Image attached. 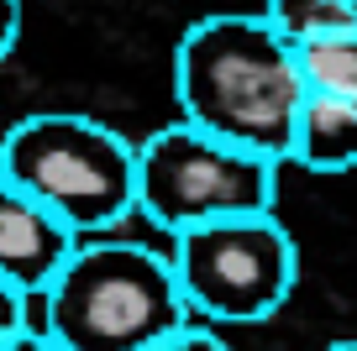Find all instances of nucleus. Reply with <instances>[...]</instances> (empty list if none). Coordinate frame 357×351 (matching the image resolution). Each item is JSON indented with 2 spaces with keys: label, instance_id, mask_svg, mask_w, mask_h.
<instances>
[{
  "label": "nucleus",
  "instance_id": "f257e3e1",
  "mask_svg": "<svg viewBox=\"0 0 357 351\" xmlns=\"http://www.w3.org/2000/svg\"><path fill=\"white\" fill-rule=\"evenodd\" d=\"M178 121L263 163H289V136L310 100L294 47L273 37L263 11L200 16L174 47Z\"/></svg>",
  "mask_w": 357,
  "mask_h": 351
},
{
  "label": "nucleus",
  "instance_id": "f03ea898",
  "mask_svg": "<svg viewBox=\"0 0 357 351\" xmlns=\"http://www.w3.org/2000/svg\"><path fill=\"white\" fill-rule=\"evenodd\" d=\"M43 336L53 351H153L195 325L174 263L142 242H79L47 283Z\"/></svg>",
  "mask_w": 357,
  "mask_h": 351
},
{
  "label": "nucleus",
  "instance_id": "7ed1b4c3",
  "mask_svg": "<svg viewBox=\"0 0 357 351\" xmlns=\"http://www.w3.org/2000/svg\"><path fill=\"white\" fill-rule=\"evenodd\" d=\"M0 178L84 242L137 210V142L89 116L43 110L0 132Z\"/></svg>",
  "mask_w": 357,
  "mask_h": 351
},
{
  "label": "nucleus",
  "instance_id": "20e7f679",
  "mask_svg": "<svg viewBox=\"0 0 357 351\" xmlns=\"http://www.w3.org/2000/svg\"><path fill=\"white\" fill-rule=\"evenodd\" d=\"M279 168L174 121L137 142V210L158 231H200L215 220L273 215Z\"/></svg>",
  "mask_w": 357,
  "mask_h": 351
},
{
  "label": "nucleus",
  "instance_id": "39448f33",
  "mask_svg": "<svg viewBox=\"0 0 357 351\" xmlns=\"http://www.w3.org/2000/svg\"><path fill=\"white\" fill-rule=\"evenodd\" d=\"M168 263L190 315L211 325H263L289 304L300 283V247L279 215H242L178 231Z\"/></svg>",
  "mask_w": 357,
  "mask_h": 351
},
{
  "label": "nucleus",
  "instance_id": "423d86ee",
  "mask_svg": "<svg viewBox=\"0 0 357 351\" xmlns=\"http://www.w3.org/2000/svg\"><path fill=\"white\" fill-rule=\"evenodd\" d=\"M74 247L79 236L63 220H53L37 199H26L22 189L0 178V283L16 288L26 304H37L74 257Z\"/></svg>",
  "mask_w": 357,
  "mask_h": 351
},
{
  "label": "nucleus",
  "instance_id": "0eeeda50",
  "mask_svg": "<svg viewBox=\"0 0 357 351\" xmlns=\"http://www.w3.org/2000/svg\"><path fill=\"white\" fill-rule=\"evenodd\" d=\"M289 163L305 173H352L357 168V110L342 100L310 95L289 136Z\"/></svg>",
  "mask_w": 357,
  "mask_h": 351
},
{
  "label": "nucleus",
  "instance_id": "6e6552de",
  "mask_svg": "<svg viewBox=\"0 0 357 351\" xmlns=\"http://www.w3.org/2000/svg\"><path fill=\"white\" fill-rule=\"evenodd\" d=\"M263 22L284 47L310 53V47L342 42L357 32V0H273L263 6Z\"/></svg>",
  "mask_w": 357,
  "mask_h": 351
},
{
  "label": "nucleus",
  "instance_id": "1a4fd4ad",
  "mask_svg": "<svg viewBox=\"0 0 357 351\" xmlns=\"http://www.w3.org/2000/svg\"><path fill=\"white\" fill-rule=\"evenodd\" d=\"M294 58H300V74H305L310 95L342 100V105L357 110V32L342 37V42L310 47V53H294Z\"/></svg>",
  "mask_w": 357,
  "mask_h": 351
},
{
  "label": "nucleus",
  "instance_id": "9d476101",
  "mask_svg": "<svg viewBox=\"0 0 357 351\" xmlns=\"http://www.w3.org/2000/svg\"><path fill=\"white\" fill-rule=\"evenodd\" d=\"M153 351H236V346H226L211 325H184L178 336H168L163 346H153Z\"/></svg>",
  "mask_w": 357,
  "mask_h": 351
},
{
  "label": "nucleus",
  "instance_id": "9b49d317",
  "mask_svg": "<svg viewBox=\"0 0 357 351\" xmlns=\"http://www.w3.org/2000/svg\"><path fill=\"white\" fill-rule=\"evenodd\" d=\"M26 309H32V304H26V299L16 294V288H6V283H0V341H11L16 330H26V325H32V320H26Z\"/></svg>",
  "mask_w": 357,
  "mask_h": 351
},
{
  "label": "nucleus",
  "instance_id": "f8f14e48",
  "mask_svg": "<svg viewBox=\"0 0 357 351\" xmlns=\"http://www.w3.org/2000/svg\"><path fill=\"white\" fill-rule=\"evenodd\" d=\"M16 37H22V6H16V0H0V63L11 58Z\"/></svg>",
  "mask_w": 357,
  "mask_h": 351
},
{
  "label": "nucleus",
  "instance_id": "ddd939ff",
  "mask_svg": "<svg viewBox=\"0 0 357 351\" xmlns=\"http://www.w3.org/2000/svg\"><path fill=\"white\" fill-rule=\"evenodd\" d=\"M0 351H53V341H47L37 325H26V330H16L11 341H0Z\"/></svg>",
  "mask_w": 357,
  "mask_h": 351
},
{
  "label": "nucleus",
  "instance_id": "4468645a",
  "mask_svg": "<svg viewBox=\"0 0 357 351\" xmlns=\"http://www.w3.org/2000/svg\"><path fill=\"white\" fill-rule=\"evenodd\" d=\"M326 351H357V336H347V341H331Z\"/></svg>",
  "mask_w": 357,
  "mask_h": 351
}]
</instances>
